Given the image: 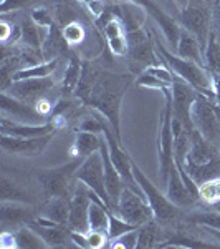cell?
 <instances>
[{
  "mask_svg": "<svg viewBox=\"0 0 220 249\" xmlns=\"http://www.w3.org/2000/svg\"><path fill=\"white\" fill-rule=\"evenodd\" d=\"M78 2H81V3H85V5H88V3L93 2V0H78Z\"/></svg>",
  "mask_w": 220,
  "mask_h": 249,
  "instance_id": "obj_56",
  "label": "cell"
},
{
  "mask_svg": "<svg viewBox=\"0 0 220 249\" xmlns=\"http://www.w3.org/2000/svg\"><path fill=\"white\" fill-rule=\"evenodd\" d=\"M171 91H173L174 120H177L182 124L184 130L192 133L195 130L194 122H192V107H194V102L201 93L187 82H184L182 78H179L177 75H175L174 83L171 85Z\"/></svg>",
  "mask_w": 220,
  "mask_h": 249,
  "instance_id": "obj_9",
  "label": "cell"
},
{
  "mask_svg": "<svg viewBox=\"0 0 220 249\" xmlns=\"http://www.w3.org/2000/svg\"><path fill=\"white\" fill-rule=\"evenodd\" d=\"M138 239H139V228L138 230L126 232V234H123V236H119L118 239L111 241L110 248H113V249H134V248H138Z\"/></svg>",
  "mask_w": 220,
  "mask_h": 249,
  "instance_id": "obj_40",
  "label": "cell"
},
{
  "mask_svg": "<svg viewBox=\"0 0 220 249\" xmlns=\"http://www.w3.org/2000/svg\"><path fill=\"white\" fill-rule=\"evenodd\" d=\"M136 85L139 87H146V88H154V90H161L164 91L169 85H166L164 82H161L159 78H156L154 75H151L149 71L144 70L138 78H136Z\"/></svg>",
  "mask_w": 220,
  "mask_h": 249,
  "instance_id": "obj_42",
  "label": "cell"
},
{
  "mask_svg": "<svg viewBox=\"0 0 220 249\" xmlns=\"http://www.w3.org/2000/svg\"><path fill=\"white\" fill-rule=\"evenodd\" d=\"M53 88H55V80L51 77H45V78H30V80L14 82L5 91L9 95L15 96V98L35 107L40 100L47 98V95Z\"/></svg>",
  "mask_w": 220,
  "mask_h": 249,
  "instance_id": "obj_11",
  "label": "cell"
},
{
  "mask_svg": "<svg viewBox=\"0 0 220 249\" xmlns=\"http://www.w3.org/2000/svg\"><path fill=\"white\" fill-rule=\"evenodd\" d=\"M58 65H60V60L58 58H51V60H47V62H40V63H35V65L20 68L17 73L14 75V78H12V83L20 82V80L51 77V73L57 70Z\"/></svg>",
  "mask_w": 220,
  "mask_h": 249,
  "instance_id": "obj_26",
  "label": "cell"
},
{
  "mask_svg": "<svg viewBox=\"0 0 220 249\" xmlns=\"http://www.w3.org/2000/svg\"><path fill=\"white\" fill-rule=\"evenodd\" d=\"M146 71H149L151 75H154L156 78H159L161 82H164L166 85H173L174 80H175V73L171 70L169 67H159V65H154V67H149L146 68Z\"/></svg>",
  "mask_w": 220,
  "mask_h": 249,
  "instance_id": "obj_45",
  "label": "cell"
},
{
  "mask_svg": "<svg viewBox=\"0 0 220 249\" xmlns=\"http://www.w3.org/2000/svg\"><path fill=\"white\" fill-rule=\"evenodd\" d=\"M51 138H53V133L40 136V138H18V136L2 135V150L12 155L37 156L47 150Z\"/></svg>",
  "mask_w": 220,
  "mask_h": 249,
  "instance_id": "obj_15",
  "label": "cell"
},
{
  "mask_svg": "<svg viewBox=\"0 0 220 249\" xmlns=\"http://www.w3.org/2000/svg\"><path fill=\"white\" fill-rule=\"evenodd\" d=\"M79 130L88 131V133H96V135H103L105 130V116H90L85 122L79 124Z\"/></svg>",
  "mask_w": 220,
  "mask_h": 249,
  "instance_id": "obj_43",
  "label": "cell"
},
{
  "mask_svg": "<svg viewBox=\"0 0 220 249\" xmlns=\"http://www.w3.org/2000/svg\"><path fill=\"white\" fill-rule=\"evenodd\" d=\"M215 20L220 25V0H217V3H215Z\"/></svg>",
  "mask_w": 220,
  "mask_h": 249,
  "instance_id": "obj_54",
  "label": "cell"
},
{
  "mask_svg": "<svg viewBox=\"0 0 220 249\" xmlns=\"http://www.w3.org/2000/svg\"><path fill=\"white\" fill-rule=\"evenodd\" d=\"M70 241L78 248H83V249L90 248V244H88V236H86V232H83V231L70 230Z\"/></svg>",
  "mask_w": 220,
  "mask_h": 249,
  "instance_id": "obj_49",
  "label": "cell"
},
{
  "mask_svg": "<svg viewBox=\"0 0 220 249\" xmlns=\"http://www.w3.org/2000/svg\"><path fill=\"white\" fill-rule=\"evenodd\" d=\"M131 168H133L136 181H138V184L141 186V190L144 193V198L149 203V206L153 208L154 219L161 221V223H167V221H173L177 218V216L181 214L182 208H179L177 204H174L171 201V199L167 198V195H164V193L144 175L142 170L136 164L134 160H131Z\"/></svg>",
  "mask_w": 220,
  "mask_h": 249,
  "instance_id": "obj_5",
  "label": "cell"
},
{
  "mask_svg": "<svg viewBox=\"0 0 220 249\" xmlns=\"http://www.w3.org/2000/svg\"><path fill=\"white\" fill-rule=\"evenodd\" d=\"M116 14L121 18L123 25H125L126 34L129 32H136L141 30L144 22H146V14H144V9L139 7L138 3H121V5L116 7Z\"/></svg>",
  "mask_w": 220,
  "mask_h": 249,
  "instance_id": "obj_24",
  "label": "cell"
},
{
  "mask_svg": "<svg viewBox=\"0 0 220 249\" xmlns=\"http://www.w3.org/2000/svg\"><path fill=\"white\" fill-rule=\"evenodd\" d=\"M192 122L195 130L220 150V107L215 100L199 95L192 107Z\"/></svg>",
  "mask_w": 220,
  "mask_h": 249,
  "instance_id": "obj_6",
  "label": "cell"
},
{
  "mask_svg": "<svg viewBox=\"0 0 220 249\" xmlns=\"http://www.w3.org/2000/svg\"><path fill=\"white\" fill-rule=\"evenodd\" d=\"M0 186H2V201H20V203L30 201V196L7 175H2Z\"/></svg>",
  "mask_w": 220,
  "mask_h": 249,
  "instance_id": "obj_33",
  "label": "cell"
},
{
  "mask_svg": "<svg viewBox=\"0 0 220 249\" xmlns=\"http://www.w3.org/2000/svg\"><path fill=\"white\" fill-rule=\"evenodd\" d=\"M101 142H103V135L88 133V131L79 130L77 133V138H75L73 150L71 151H73L75 156L85 160L90 155L99 151V148H101Z\"/></svg>",
  "mask_w": 220,
  "mask_h": 249,
  "instance_id": "obj_25",
  "label": "cell"
},
{
  "mask_svg": "<svg viewBox=\"0 0 220 249\" xmlns=\"http://www.w3.org/2000/svg\"><path fill=\"white\" fill-rule=\"evenodd\" d=\"M81 71H83V63L79 62V58L77 55H73V57L70 58V62H68L65 77H63V83H62L63 93H66V95L75 93V90H77V87L79 83V78H81Z\"/></svg>",
  "mask_w": 220,
  "mask_h": 249,
  "instance_id": "obj_30",
  "label": "cell"
},
{
  "mask_svg": "<svg viewBox=\"0 0 220 249\" xmlns=\"http://www.w3.org/2000/svg\"><path fill=\"white\" fill-rule=\"evenodd\" d=\"M0 110H2V115L7 116V118L14 120V122L18 123H29V124H43L47 122L45 115H42L35 107L29 105V103L22 102V100L15 98V96L9 95L7 91H2V96H0Z\"/></svg>",
  "mask_w": 220,
  "mask_h": 249,
  "instance_id": "obj_12",
  "label": "cell"
},
{
  "mask_svg": "<svg viewBox=\"0 0 220 249\" xmlns=\"http://www.w3.org/2000/svg\"><path fill=\"white\" fill-rule=\"evenodd\" d=\"M37 234L47 243L48 248H63L66 246V241L70 239V228L65 230L63 224H40L35 219L27 223Z\"/></svg>",
  "mask_w": 220,
  "mask_h": 249,
  "instance_id": "obj_22",
  "label": "cell"
},
{
  "mask_svg": "<svg viewBox=\"0 0 220 249\" xmlns=\"http://www.w3.org/2000/svg\"><path fill=\"white\" fill-rule=\"evenodd\" d=\"M131 83H133V75L98 70L91 65V90L85 103H83V105L91 107L93 110L99 111V115L105 116L121 143L123 138L119 111H121L125 93L131 87Z\"/></svg>",
  "mask_w": 220,
  "mask_h": 249,
  "instance_id": "obj_1",
  "label": "cell"
},
{
  "mask_svg": "<svg viewBox=\"0 0 220 249\" xmlns=\"http://www.w3.org/2000/svg\"><path fill=\"white\" fill-rule=\"evenodd\" d=\"M86 7L94 18H99L103 14H105V2H103V0H93V2H90Z\"/></svg>",
  "mask_w": 220,
  "mask_h": 249,
  "instance_id": "obj_51",
  "label": "cell"
},
{
  "mask_svg": "<svg viewBox=\"0 0 220 249\" xmlns=\"http://www.w3.org/2000/svg\"><path fill=\"white\" fill-rule=\"evenodd\" d=\"M187 223L202 228L220 230V213L219 211H195L186 218Z\"/></svg>",
  "mask_w": 220,
  "mask_h": 249,
  "instance_id": "obj_35",
  "label": "cell"
},
{
  "mask_svg": "<svg viewBox=\"0 0 220 249\" xmlns=\"http://www.w3.org/2000/svg\"><path fill=\"white\" fill-rule=\"evenodd\" d=\"M31 22L35 25H38L40 29H50V27L55 25V20H53V14H50L47 9L43 7H38V9L31 10Z\"/></svg>",
  "mask_w": 220,
  "mask_h": 249,
  "instance_id": "obj_41",
  "label": "cell"
},
{
  "mask_svg": "<svg viewBox=\"0 0 220 249\" xmlns=\"http://www.w3.org/2000/svg\"><path fill=\"white\" fill-rule=\"evenodd\" d=\"M154 45H156V50H157V55L169 65V68L179 78H182L184 82H187L190 87H194L201 95H205V96H209V98L215 100L212 75L207 71L205 67L173 53V52L167 50L161 42H154Z\"/></svg>",
  "mask_w": 220,
  "mask_h": 249,
  "instance_id": "obj_2",
  "label": "cell"
},
{
  "mask_svg": "<svg viewBox=\"0 0 220 249\" xmlns=\"http://www.w3.org/2000/svg\"><path fill=\"white\" fill-rule=\"evenodd\" d=\"M219 244L205 243V241L195 239V238H186V236H174V238L166 239L159 244V248H215Z\"/></svg>",
  "mask_w": 220,
  "mask_h": 249,
  "instance_id": "obj_38",
  "label": "cell"
},
{
  "mask_svg": "<svg viewBox=\"0 0 220 249\" xmlns=\"http://www.w3.org/2000/svg\"><path fill=\"white\" fill-rule=\"evenodd\" d=\"M37 0H2L0 2V14H9V12H15L20 9L30 7L31 3H35Z\"/></svg>",
  "mask_w": 220,
  "mask_h": 249,
  "instance_id": "obj_47",
  "label": "cell"
},
{
  "mask_svg": "<svg viewBox=\"0 0 220 249\" xmlns=\"http://www.w3.org/2000/svg\"><path fill=\"white\" fill-rule=\"evenodd\" d=\"M159 230L156 228L153 221L146 223L144 226L139 228V239H138V249L144 248H159Z\"/></svg>",
  "mask_w": 220,
  "mask_h": 249,
  "instance_id": "obj_36",
  "label": "cell"
},
{
  "mask_svg": "<svg viewBox=\"0 0 220 249\" xmlns=\"http://www.w3.org/2000/svg\"><path fill=\"white\" fill-rule=\"evenodd\" d=\"M164 93L166 105L161 111V128H159V142H157V151H159V171L162 176V183L166 186L169 170L174 163V128H173V91L171 87H167Z\"/></svg>",
  "mask_w": 220,
  "mask_h": 249,
  "instance_id": "obj_4",
  "label": "cell"
},
{
  "mask_svg": "<svg viewBox=\"0 0 220 249\" xmlns=\"http://www.w3.org/2000/svg\"><path fill=\"white\" fill-rule=\"evenodd\" d=\"M220 156V150L217 146H214L212 143L207 142L204 136L199 133L197 130H194L190 133V148L187 153L186 163L192 164H205L210 160Z\"/></svg>",
  "mask_w": 220,
  "mask_h": 249,
  "instance_id": "obj_20",
  "label": "cell"
},
{
  "mask_svg": "<svg viewBox=\"0 0 220 249\" xmlns=\"http://www.w3.org/2000/svg\"><path fill=\"white\" fill-rule=\"evenodd\" d=\"M91 204L90 188L85 183L79 181L78 186H75L73 193L70 196V221H68V228L75 231L88 232V210Z\"/></svg>",
  "mask_w": 220,
  "mask_h": 249,
  "instance_id": "obj_13",
  "label": "cell"
},
{
  "mask_svg": "<svg viewBox=\"0 0 220 249\" xmlns=\"http://www.w3.org/2000/svg\"><path fill=\"white\" fill-rule=\"evenodd\" d=\"M174 53L186 60H190V62H195V63H199V65L205 67V62H204V50H202L201 43L195 38V35H192L190 32L186 29L181 30V37H179V43Z\"/></svg>",
  "mask_w": 220,
  "mask_h": 249,
  "instance_id": "obj_23",
  "label": "cell"
},
{
  "mask_svg": "<svg viewBox=\"0 0 220 249\" xmlns=\"http://www.w3.org/2000/svg\"><path fill=\"white\" fill-rule=\"evenodd\" d=\"M0 29H2V42H3V45H7V42H9V35L12 32V27L9 25V23L2 22L0 23Z\"/></svg>",
  "mask_w": 220,
  "mask_h": 249,
  "instance_id": "obj_52",
  "label": "cell"
},
{
  "mask_svg": "<svg viewBox=\"0 0 220 249\" xmlns=\"http://www.w3.org/2000/svg\"><path fill=\"white\" fill-rule=\"evenodd\" d=\"M108 47H110V52L113 55L123 57V55H126L127 50H129V42H127L126 35H119V37L108 40Z\"/></svg>",
  "mask_w": 220,
  "mask_h": 249,
  "instance_id": "obj_44",
  "label": "cell"
},
{
  "mask_svg": "<svg viewBox=\"0 0 220 249\" xmlns=\"http://www.w3.org/2000/svg\"><path fill=\"white\" fill-rule=\"evenodd\" d=\"M133 230H138V226L127 223L121 216H116L114 211H110V226H108V238H110V243Z\"/></svg>",
  "mask_w": 220,
  "mask_h": 249,
  "instance_id": "obj_37",
  "label": "cell"
},
{
  "mask_svg": "<svg viewBox=\"0 0 220 249\" xmlns=\"http://www.w3.org/2000/svg\"><path fill=\"white\" fill-rule=\"evenodd\" d=\"M116 213H119L123 219H126L127 223L134 224L138 228L154 219V211L149 206V203L146 201V198L127 186H125V190L121 193Z\"/></svg>",
  "mask_w": 220,
  "mask_h": 249,
  "instance_id": "obj_10",
  "label": "cell"
},
{
  "mask_svg": "<svg viewBox=\"0 0 220 249\" xmlns=\"http://www.w3.org/2000/svg\"><path fill=\"white\" fill-rule=\"evenodd\" d=\"M175 3H177V5L181 7V9H184V7H186L187 3H189V0H175Z\"/></svg>",
  "mask_w": 220,
  "mask_h": 249,
  "instance_id": "obj_55",
  "label": "cell"
},
{
  "mask_svg": "<svg viewBox=\"0 0 220 249\" xmlns=\"http://www.w3.org/2000/svg\"><path fill=\"white\" fill-rule=\"evenodd\" d=\"M179 20H181V25L184 29L189 30L192 35H195L202 50H205L207 38H209L212 32V14L209 7L204 2L194 3L192 0H189V3L184 9H181Z\"/></svg>",
  "mask_w": 220,
  "mask_h": 249,
  "instance_id": "obj_8",
  "label": "cell"
},
{
  "mask_svg": "<svg viewBox=\"0 0 220 249\" xmlns=\"http://www.w3.org/2000/svg\"><path fill=\"white\" fill-rule=\"evenodd\" d=\"M75 179L85 183L91 191H94L103 199V203L108 206V210L114 211L113 201H111L110 193H108L106 188L105 166H103V158L99 151H96V153L90 155L88 158L83 160V163L79 164V168L75 173Z\"/></svg>",
  "mask_w": 220,
  "mask_h": 249,
  "instance_id": "obj_7",
  "label": "cell"
},
{
  "mask_svg": "<svg viewBox=\"0 0 220 249\" xmlns=\"http://www.w3.org/2000/svg\"><path fill=\"white\" fill-rule=\"evenodd\" d=\"M99 153H101L103 166H105L106 188H108V193H110V198H111V201H113V208H114V213H116L118 201H119V198H121V193H123V190H125L126 184H125V181H123L118 168H116L113 164V161H111L110 150H108V143H106L105 135H103V142H101V148H99Z\"/></svg>",
  "mask_w": 220,
  "mask_h": 249,
  "instance_id": "obj_18",
  "label": "cell"
},
{
  "mask_svg": "<svg viewBox=\"0 0 220 249\" xmlns=\"http://www.w3.org/2000/svg\"><path fill=\"white\" fill-rule=\"evenodd\" d=\"M62 35L65 38V42L68 45H78L81 43L83 40L86 37V32H85V27L81 25L79 22H68L63 25L62 29Z\"/></svg>",
  "mask_w": 220,
  "mask_h": 249,
  "instance_id": "obj_39",
  "label": "cell"
},
{
  "mask_svg": "<svg viewBox=\"0 0 220 249\" xmlns=\"http://www.w3.org/2000/svg\"><path fill=\"white\" fill-rule=\"evenodd\" d=\"M43 216L57 224H68L70 221V198H51L45 206Z\"/></svg>",
  "mask_w": 220,
  "mask_h": 249,
  "instance_id": "obj_28",
  "label": "cell"
},
{
  "mask_svg": "<svg viewBox=\"0 0 220 249\" xmlns=\"http://www.w3.org/2000/svg\"><path fill=\"white\" fill-rule=\"evenodd\" d=\"M127 42H129V50L127 53L131 55V60L134 63L141 67H154L157 65V58H156V52L153 45H151V40L146 37L144 30H136V32H129L126 35Z\"/></svg>",
  "mask_w": 220,
  "mask_h": 249,
  "instance_id": "obj_17",
  "label": "cell"
},
{
  "mask_svg": "<svg viewBox=\"0 0 220 249\" xmlns=\"http://www.w3.org/2000/svg\"><path fill=\"white\" fill-rule=\"evenodd\" d=\"M186 170H187V175H189L195 183L202 184L204 181H209L212 178L220 176V156L210 160V161L205 164L186 163Z\"/></svg>",
  "mask_w": 220,
  "mask_h": 249,
  "instance_id": "obj_27",
  "label": "cell"
},
{
  "mask_svg": "<svg viewBox=\"0 0 220 249\" xmlns=\"http://www.w3.org/2000/svg\"><path fill=\"white\" fill-rule=\"evenodd\" d=\"M86 236H88V244H90V248H93V249L105 248L106 244H108V241H110L108 234H106V232H103V231L90 230V231L86 232Z\"/></svg>",
  "mask_w": 220,
  "mask_h": 249,
  "instance_id": "obj_48",
  "label": "cell"
},
{
  "mask_svg": "<svg viewBox=\"0 0 220 249\" xmlns=\"http://www.w3.org/2000/svg\"><path fill=\"white\" fill-rule=\"evenodd\" d=\"M83 163V158L75 156L65 164L55 168H40L35 171L40 186L48 198H68L70 196L71 179H75V173Z\"/></svg>",
  "mask_w": 220,
  "mask_h": 249,
  "instance_id": "obj_3",
  "label": "cell"
},
{
  "mask_svg": "<svg viewBox=\"0 0 220 249\" xmlns=\"http://www.w3.org/2000/svg\"><path fill=\"white\" fill-rule=\"evenodd\" d=\"M166 195L174 204H177L179 208H189L192 204H195L197 198L192 195V191L186 186L181 173H179L175 161L173 163L169 170V176H167L166 183Z\"/></svg>",
  "mask_w": 220,
  "mask_h": 249,
  "instance_id": "obj_19",
  "label": "cell"
},
{
  "mask_svg": "<svg viewBox=\"0 0 220 249\" xmlns=\"http://www.w3.org/2000/svg\"><path fill=\"white\" fill-rule=\"evenodd\" d=\"M0 248H3V249L17 248V241H15V232H14V231L3 230V232H2V239H0Z\"/></svg>",
  "mask_w": 220,
  "mask_h": 249,
  "instance_id": "obj_50",
  "label": "cell"
},
{
  "mask_svg": "<svg viewBox=\"0 0 220 249\" xmlns=\"http://www.w3.org/2000/svg\"><path fill=\"white\" fill-rule=\"evenodd\" d=\"M125 25H123L121 18L116 15L114 18H111L110 22L106 23V27L103 29V34L105 37L110 40V38H114V37H119V35H125Z\"/></svg>",
  "mask_w": 220,
  "mask_h": 249,
  "instance_id": "obj_46",
  "label": "cell"
},
{
  "mask_svg": "<svg viewBox=\"0 0 220 249\" xmlns=\"http://www.w3.org/2000/svg\"><path fill=\"white\" fill-rule=\"evenodd\" d=\"M129 2L138 3L139 7H142V9L156 20V23L161 27L167 43H169L171 48L175 52L177 43H179V37H181V30H182L181 25H177V22H175L169 14H166V12L159 7V3H156L154 0H129Z\"/></svg>",
  "mask_w": 220,
  "mask_h": 249,
  "instance_id": "obj_14",
  "label": "cell"
},
{
  "mask_svg": "<svg viewBox=\"0 0 220 249\" xmlns=\"http://www.w3.org/2000/svg\"><path fill=\"white\" fill-rule=\"evenodd\" d=\"M204 62H205V68L210 75L220 77V42L214 30L210 32L209 38H207V45L204 50Z\"/></svg>",
  "mask_w": 220,
  "mask_h": 249,
  "instance_id": "obj_29",
  "label": "cell"
},
{
  "mask_svg": "<svg viewBox=\"0 0 220 249\" xmlns=\"http://www.w3.org/2000/svg\"><path fill=\"white\" fill-rule=\"evenodd\" d=\"M0 128H2V135L18 136V138H40V136H47V135L55 133L58 124H57V120H55V122H47L43 124L18 123V122H14V120H10L2 115Z\"/></svg>",
  "mask_w": 220,
  "mask_h": 249,
  "instance_id": "obj_16",
  "label": "cell"
},
{
  "mask_svg": "<svg viewBox=\"0 0 220 249\" xmlns=\"http://www.w3.org/2000/svg\"><path fill=\"white\" fill-rule=\"evenodd\" d=\"M15 232V241H17V248L22 249H40V248H48L47 243L40 236L31 230L30 226H22L18 228Z\"/></svg>",
  "mask_w": 220,
  "mask_h": 249,
  "instance_id": "obj_31",
  "label": "cell"
},
{
  "mask_svg": "<svg viewBox=\"0 0 220 249\" xmlns=\"http://www.w3.org/2000/svg\"><path fill=\"white\" fill-rule=\"evenodd\" d=\"M204 230H205V232H209L215 241H219V246H220V230H214V228H204Z\"/></svg>",
  "mask_w": 220,
  "mask_h": 249,
  "instance_id": "obj_53",
  "label": "cell"
},
{
  "mask_svg": "<svg viewBox=\"0 0 220 249\" xmlns=\"http://www.w3.org/2000/svg\"><path fill=\"white\" fill-rule=\"evenodd\" d=\"M0 219H2V226L5 230L9 226H22L33 219V210L20 201H2Z\"/></svg>",
  "mask_w": 220,
  "mask_h": 249,
  "instance_id": "obj_21",
  "label": "cell"
},
{
  "mask_svg": "<svg viewBox=\"0 0 220 249\" xmlns=\"http://www.w3.org/2000/svg\"><path fill=\"white\" fill-rule=\"evenodd\" d=\"M40 27L35 25L33 22H29V23H23L22 30H20V40L23 42V45L29 48L30 52H35V53H42V38H40V32H38Z\"/></svg>",
  "mask_w": 220,
  "mask_h": 249,
  "instance_id": "obj_32",
  "label": "cell"
},
{
  "mask_svg": "<svg viewBox=\"0 0 220 249\" xmlns=\"http://www.w3.org/2000/svg\"><path fill=\"white\" fill-rule=\"evenodd\" d=\"M199 199L212 206L220 203V176L199 184Z\"/></svg>",
  "mask_w": 220,
  "mask_h": 249,
  "instance_id": "obj_34",
  "label": "cell"
}]
</instances>
